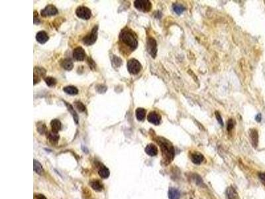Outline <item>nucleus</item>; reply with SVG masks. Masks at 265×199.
I'll use <instances>...</instances> for the list:
<instances>
[{
	"label": "nucleus",
	"instance_id": "29",
	"mask_svg": "<svg viewBox=\"0 0 265 199\" xmlns=\"http://www.w3.org/2000/svg\"><path fill=\"white\" fill-rule=\"evenodd\" d=\"M173 9H174V12L176 13L178 15H180L182 13L184 12V11L185 10L184 7H183L182 5L178 4H175L173 5Z\"/></svg>",
	"mask_w": 265,
	"mask_h": 199
},
{
	"label": "nucleus",
	"instance_id": "27",
	"mask_svg": "<svg viewBox=\"0 0 265 199\" xmlns=\"http://www.w3.org/2000/svg\"><path fill=\"white\" fill-rule=\"evenodd\" d=\"M44 81H45L46 85L49 86V87H53L57 84V80H56L55 78L51 77H46L44 78Z\"/></svg>",
	"mask_w": 265,
	"mask_h": 199
},
{
	"label": "nucleus",
	"instance_id": "9",
	"mask_svg": "<svg viewBox=\"0 0 265 199\" xmlns=\"http://www.w3.org/2000/svg\"><path fill=\"white\" fill-rule=\"evenodd\" d=\"M86 57V54L85 50H83L82 47H78L76 49H74L73 51V57L77 61H83L85 59Z\"/></svg>",
	"mask_w": 265,
	"mask_h": 199
},
{
	"label": "nucleus",
	"instance_id": "1",
	"mask_svg": "<svg viewBox=\"0 0 265 199\" xmlns=\"http://www.w3.org/2000/svg\"><path fill=\"white\" fill-rule=\"evenodd\" d=\"M157 141L160 147L164 164L168 165L174 159L175 154L174 147L168 140L163 137H158Z\"/></svg>",
	"mask_w": 265,
	"mask_h": 199
},
{
	"label": "nucleus",
	"instance_id": "35",
	"mask_svg": "<svg viewBox=\"0 0 265 199\" xmlns=\"http://www.w3.org/2000/svg\"><path fill=\"white\" fill-rule=\"evenodd\" d=\"M258 177L260 179L262 183L265 186V173H258Z\"/></svg>",
	"mask_w": 265,
	"mask_h": 199
},
{
	"label": "nucleus",
	"instance_id": "36",
	"mask_svg": "<svg viewBox=\"0 0 265 199\" xmlns=\"http://www.w3.org/2000/svg\"><path fill=\"white\" fill-rule=\"evenodd\" d=\"M35 198V199H47L45 196L42 194H36Z\"/></svg>",
	"mask_w": 265,
	"mask_h": 199
},
{
	"label": "nucleus",
	"instance_id": "19",
	"mask_svg": "<svg viewBox=\"0 0 265 199\" xmlns=\"http://www.w3.org/2000/svg\"><path fill=\"white\" fill-rule=\"evenodd\" d=\"M64 103L65 104V105L67 107V108H68V110L69 111L70 113L72 114V117H73V118H74V122H76V124H78V114H76V111L74 110V108L72 107V106L71 104H70L67 103L66 102H65V101H64Z\"/></svg>",
	"mask_w": 265,
	"mask_h": 199
},
{
	"label": "nucleus",
	"instance_id": "20",
	"mask_svg": "<svg viewBox=\"0 0 265 199\" xmlns=\"http://www.w3.org/2000/svg\"><path fill=\"white\" fill-rule=\"evenodd\" d=\"M180 193L179 190L175 188H170L168 190L169 199H180Z\"/></svg>",
	"mask_w": 265,
	"mask_h": 199
},
{
	"label": "nucleus",
	"instance_id": "17",
	"mask_svg": "<svg viewBox=\"0 0 265 199\" xmlns=\"http://www.w3.org/2000/svg\"><path fill=\"white\" fill-rule=\"evenodd\" d=\"M51 126L52 132H54L55 133H58V131L61 130V128H62V124H61V122H60V120H58V119H54V120H52L51 121Z\"/></svg>",
	"mask_w": 265,
	"mask_h": 199
},
{
	"label": "nucleus",
	"instance_id": "11",
	"mask_svg": "<svg viewBox=\"0 0 265 199\" xmlns=\"http://www.w3.org/2000/svg\"><path fill=\"white\" fill-rule=\"evenodd\" d=\"M249 135L250 140H251L252 145L255 148H256L258 144V133L257 130L256 129H251V130H250Z\"/></svg>",
	"mask_w": 265,
	"mask_h": 199
},
{
	"label": "nucleus",
	"instance_id": "5",
	"mask_svg": "<svg viewBox=\"0 0 265 199\" xmlns=\"http://www.w3.org/2000/svg\"><path fill=\"white\" fill-rule=\"evenodd\" d=\"M97 29H98L97 26L94 27L92 31H91V32L86 35L85 37H83V43H84L86 45L90 46L91 44H93L96 43L97 38Z\"/></svg>",
	"mask_w": 265,
	"mask_h": 199
},
{
	"label": "nucleus",
	"instance_id": "32",
	"mask_svg": "<svg viewBox=\"0 0 265 199\" xmlns=\"http://www.w3.org/2000/svg\"><path fill=\"white\" fill-rule=\"evenodd\" d=\"M234 125H235V123H234L233 119H229V120L227 122V131H231V130L234 128Z\"/></svg>",
	"mask_w": 265,
	"mask_h": 199
},
{
	"label": "nucleus",
	"instance_id": "21",
	"mask_svg": "<svg viewBox=\"0 0 265 199\" xmlns=\"http://www.w3.org/2000/svg\"><path fill=\"white\" fill-rule=\"evenodd\" d=\"M60 65L66 71H71L73 69V63L69 59H64L60 63Z\"/></svg>",
	"mask_w": 265,
	"mask_h": 199
},
{
	"label": "nucleus",
	"instance_id": "30",
	"mask_svg": "<svg viewBox=\"0 0 265 199\" xmlns=\"http://www.w3.org/2000/svg\"><path fill=\"white\" fill-rule=\"evenodd\" d=\"M192 178H193V179L195 181V183H196V184H197V185L202 186V187H203V185H204V183H203V181L202 180V179L201 178V176H199L198 175L194 174L193 175H192Z\"/></svg>",
	"mask_w": 265,
	"mask_h": 199
},
{
	"label": "nucleus",
	"instance_id": "33",
	"mask_svg": "<svg viewBox=\"0 0 265 199\" xmlns=\"http://www.w3.org/2000/svg\"><path fill=\"white\" fill-rule=\"evenodd\" d=\"M88 64H89V66H90V68L91 69H95L96 68V64H95V63H94V61L91 59V58H88Z\"/></svg>",
	"mask_w": 265,
	"mask_h": 199
},
{
	"label": "nucleus",
	"instance_id": "6",
	"mask_svg": "<svg viewBox=\"0 0 265 199\" xmlns=\"http://www.w3.org/2000/svg\"><path fill=\"white\" fill-rule=\"evenodd\" d=\"M76 14L78 16V17L82 19H84V20H88V19H90L91 17V12L88 7L84 6H80L76 9Z\"/></svg>",
	"mask_w": 265,
	"mask_h": 199
},
{
	"label": "nucleus",
	"instance_id": "14",
	"mask_svg": "<svg viewBox=\"0 0 265 199\" xmlns=\"http://www.w3.org/2000/svg\"><path fill=\"white\" fill-rule=\"evenodd\" d=\"M49 39V37L47 33L45 31H43L38 32L37 35H36V40L41 44H44L46 43Z\"/></svg>",
	"mask_w": 265,
	"mask_h": 199
},
{
	"label": "nucleus",
	"instance_id": "37",
	"mask_svg": "<svg viewBox=\"0 0 265 199\" xmlns=\"http://www.w3.org/2000/svg\"><path fill=\"white\" fill-rule=\"evenodd\" d=\"M40 81H41V77L34 74V85H35L37 83L39 82Z\"/></svg>",
	"mask_w": 265,
	"mask_h": 199
},
{
	"label": "nucleus",
	"instance_id": "28",
	"mask_svg": "<svg viewBox=\"0 0 265 199\" xmlns=\"http://www.w3.org/2000/svg\"><path fill=\"white\" fill-rule=\"evenodd\" d=\"M37 131L38 133L41 134V135L45 134L48 132L46 125L44 124H43V123H38L37 124Z\"/></svg>",
	"mask_w": 265,
	"mask_h": 199
},
{
	"label": "nucleus",
	"instance_id": "16",
	"mask_svg": "<svg viewBox=\"0 0 265 199\" xmlns=\"http://www.w3.org/2000/svg\"><path fill=\"white\" fill-rule=\"evenodd\" d=\"M90 187L97 192H101L104 189V185L101 181L99 180H93L90 181Z\"/></svg>",
	"mask_w": 265,
	"mask_h": 199
},
{
	"label": "nucleus",
	"instance_id": "8",
	"mask_svg": "<svg viewBox=\"0 0 265 199\" xmlns=\"http://www.w3.org/2000/svg\"><path fill=\"white\" fill-rule=\"evenodd\" d=\"M58 13V11L57 7L52 5H49L44 8V9L41 11V15L46 17H50L52 15H55Z\"/></svg>",
	"mask_w": 265,
	"mask_h": 199
},
{
	"label": "nucleus",
	"instance_id": "4",
	"mask_svg": "<svg viewBox=\"0 0 265 199\" xmlns=\"http://www.w3.org/2000/svg\"><path fill=\"white\" fill-rule=\"evenodd\" d=\"M134 6L141 12H148L151 9L152 4L148 0H136L134 2Z\"/></svg>",
	"mask_w": 265,
	"mask_h": 199
},
{
	"label": "nucleus",
	"instance_id": "22",
	"mask_svg": "<svg viewBox=\"0 0 265 199\" xmlns=\"http://www.w3.org/2000/svg\"><path fill=\"white\" fill-rule=\"evenodd\" d=\"M98 174L99 176L102 179H107L110 175V170H109L107 167L105 166H102L100 167V169L98 171Z\"/></svg>",
	"mask_w": 265,
	"mask_h": 199
},
{
	"label": "nucleus",
	"instance_id": "12",
	"mask_svg": "<svg viewBox=\"0 0 265 199\" xmlns=\"http://www.w3.org/2000/svg\"><path fill=\"white\" fill-rule=\"evenodd\" d=\"M190 159L193 163L200 165L204 160V157L199 152H194L191 154Z\"/></svg>",
	"mask_w": 265,
	"mask_h": 199
},
{
	"label": "nucleus",
	"instance_id": "3",
	"mask_svg": "<svg viewBox=\"0 0 265 199\" xmlns=\"http://www.w3.org/2000/svg\"><path fill=\"white\" fill-rule=\"evenodd\" d=\"M127 70L131 74H138L141 70L142 66L141 63L135 58L130 59L127 63Z\"/></svg>",
	"mask_w": 265,
	"mask_h": 199
},
{
	"label": "nucleus",
	"instance_id": "7",
	"mask_svg": "<svg viewBox=\"0 0 265 199\" xmlns=\"http://www.w3.org/2000/svg\"><path fill=\"white\" fill-rule=\"evenodd\" d=\"M147 50L152 58H155L157 52V41L152 37H149L147 40Z\"/></svg>",
	"mask_w": 265,
	"mask_h": 199
},
{
	"label": "nucleus",
	"instance_id": "38",
	"mask_svg": "<svg viewBox=\"0 0 265 199\" xmlns=\"http://www.w3.org/2000/svg\"><path fill=\"white\" fill-rule=\"evenodd\" d=\"M261 119H262V116H261V114H258L257 115H256V116L255 117V120H256V122H261Z\"/></svg>",
	"mask_w": 265,
	"mask_h": 199
},
{
	"label": "nucleus",
	"instance_id": "15",
	"mask_svg": "<svg viewBox=\"0 0 265 199\" xmlns=\"http://www.w3.org/2000/svg\"><path fill=\"white\" fill-rule=\"evenodd\" d=\"M145 152L148 155L154 157L158 154V149L155 145L150 144L146 147Z\"/></svg>",
	"mask_w": 265,
	"mask_h": 199
},
{
	"label": "nucleus",
	"instance_id": "34",
	"mask_svg": "<svg viewBox=\"0 0 265 199\" xmlns=\"http://www.w3.org/2000/svg\"><path fill=\"white\" fill-rule=\"evenodd\" d=\"M216 118L217 120V121H218V122H219V124H220V125H221V126L224 125V123H223L222 117H221V116H220V114H219V112H216Z\"/></svg>",
	"mask_w": 265,
	"mask_h": 199
},
{
	"label": "nucleus",
	"instance_id": "24",
	"mask_svg": "<svg viewBox=\"0 0 265 199\" xmlns=\"http://www.w3.org/2000/svg\"><path fill=\"white\" fill-rule=\"evenodd\" d=\"M63 91L70 95H76L78 93V90L73 86H66V87L63 88Z\"/></svg>",
	"mask_w": 265,
	"mask_h": 199
},
{
	"label": "nucleus",
	"instance_id": "13",
	"mask_svg": "<svg viewBox=\"0 0 265 199\" xmlns=\"http://www.w3.org/2000/svg\"><path fill=\"white\" fill-rule=\"evenodd\" d=\"M226 196L227 199H239L237 192L232 186L229 187L226 190Z\"/></svg>",
	"mask_w": 265,
	"mask_h": 199
},
{
	"label": "nucleus",
	"instance_id": "31",
	"mask_svg": "<svg viewBox=\"0 0 265 199\" xmlns=\"http://www.w3.org/2000/svg\"><path fill=\"white\" fill-rule=\"evenodd\" d=\"M75 106H76V108L77 110L80 112H83L86 110L85 106L83 104V103L80 102V101H77V102H75Z\"/></svg>",
	"mask_w": 265,
	"mask_h": 199
},
{
	"label": "nucleus",
	"instance_id": "26",
	"mask_svg": "<svg viewBox=\"0 0 265 199\" xmlns=\"http://www.w3.org/2000/svg\"><path fill=\"white\" fill-rule=\"evenodd\" d=\"M34 74L39 77H43L46 74V70L42 67L37 66L34 69Z\"/></svg>",
	"mask_w": 265,
	"mask_h": 199
},
{
	"label": "nucleus",
	"instance_id": "25",
	"mask_svg": "<svg viewBox=\"0 0 265 199\" xmlns=\"http://www.w3.org/2000/svg\"><path fill=\"white\" fill-rule=\"evenodd\" d=\"M33 169H34L35 171L37 173L38 175H43L44 173V169L43 167L42 166V165L37 160H34V166H33Z\"/></svg>",
	"mask_w": 265,
	"mask_h": 199
},
{
	"label": "nucleus",
	"instance_id": "39",
	"mask_svg": "<svg viewBox=\"0 0 265 199\" xmlns=\"http://www.w3.org/2000/svg\"><path fill=\"white\" fill-rule=\"evenodd\" d=\"M190 199H192V198H190Z\"/></svg>",
	"mask_w": 265,
	"mask_h": 199
},
{
	"label": "nucleus",
	"instance_id": "23",
	"mask_svg": "<svg viewBox=\"0 0 265 199\" xmlns=\"http://www.w3.org/2000/svg\"><path fill=\"white\" fill-rule=\"evenodd\" d=\"M135 114H136V119H137L139 121H143V120L144 119V117H145L146 110H144V108H139L136 110Z\"/></svg>",
	"mask_w": 265,
	"mask_h": 199
},
{
	"label": "nucleus",
	"instance_id": "2",
	"mask_svg": "<svg viewBox=\"0 0 265 199\" xmlns=\"http://www.w3.org/2000/svg\"><path fill=\"white\" fill-rule=\"evenodd\" d=\"M120 40L131 50H135L138 45L136 35L129 29H124L119 36Z\"/></svg>",
	"mask_w": 265,
	"mask_h": 199
},
{
	"label": "nucleus",
	"instance_id": "18",
	"mask_svg": "<svg viewBox=\"0 0 265 199\" xmlns=\"http://www.w3.org/2000/svg\"><path fill=\"white\" fill-rule=\"evenodd\" d=\"M46 134L47 136V138L49 139L51 144L53 145L57 144L60 138V137L58 135V133H55L54 132H52V131H48Z\"/></svg>",
	"mask_w": 265,
	"mask_h": 199
},
{
	"label": "nucleus",
	"instance_id": "10",
	"mask_svg": "<svg viewBox=\"0 0 265 199\" xmlns=\"http://www.w3.org/2000/svg\"><path fill=\"white\" fill-rule=\"evenodd\" d=\"M161 117L156 112H150L148 115V121L155 125H158L160 123Z\"/></svg>",
	"mask_w": 265,
	"mask_h": 199
}]
</instances>
